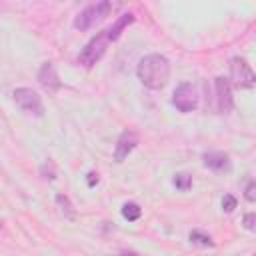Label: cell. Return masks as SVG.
<instances>
[{
	"mask_svg": "<svg viewBox=\"0 0 256 256\" xmlns=\"http://www.w3.org/2000/svg\"><path fill=\"white\" fill-rule=\"evenodd\" d=\"M138 80L150 90H162L170 78V62L162 54H148L136 66Z\"/></svg>",
	"mask_w": 256,
	"mask_h": 256,
	"instance_id": "obj_1",
	"label": "cell"
},
{
	"mask_svg": "<svg viewBox=\"0 0 256 256\" xmlns=\"http://www.w3.org/2000/svg\"><path fill=\"white\" fill-rule=\"evenodd\" d=\"M112 10V4L108 0H102V2H96V4H90L86 6L84 10H80V14L74 18V28L76 30H88L92 28L96 22L104 20Z\"/></svg>",
	"mask_w": 256,
	"mask_h": 256,
	"instance_id": "obj_2",
	"label": "cell"
},
{
	"mask_svg": "<svg viewBox=\"0 0 256 256\" xmlns=\"http://www.w3.org/2000/svg\"><path fill=\"white\" fill-rule=\"evenodd\" d=\"M230 80L236 88L240 90H246V88H252L256 84V76L250 68V64L240 58V56H234L230 60Z\"/></svg>",
	"mask_w": 256,
	"mask_h": 256,
	"instance_id": "obj_3",
	"label": "cell"
},
{
	"mask_svg": "<svg viewBox=\"0 0 256 256\" xmlns=\"http://www.w3.org/2000/svg\"><path fill=\"white\" fill-rule=\"evenodd\" d=\"M106 44H108V38H106V30H104V32L96 34V36L82 48V52H80V56H78L80 64L86 66V68H92V66L104 56Z\"/></svg>",
	"mask_w": 256,
	"mask_h": 256,
	"instance_id": "obj_4",
	"label": "cell"
},
{
	"mask_svg": "<svg viewBox=\"0 0 256 256\" xmlns=\"http://www.w3.org/2000/svg\"><path fill=\"white\" fill-rule=\"evenodd\" d=\"M12 96H14V102H16V106L20 110H24V112H28L32 116H42L44 114L42 100H40L38 92H34L32 88H24V86L22 88H16L12 92Z\"/></svg>",
	"mask_w": 256,
	"mask_h": 256,
	"instance_id": "obj_5",
	"label": "cell"
},
{
	"mask_svg": "<svg viewBox=\"0 0 256 256\" xmlns=\"http://www.w3.org/2000/svg\"><path fill=\"white\" fill-rule=\"evenodd\" d=\"M172 104L180 112H184V114L196 110V106H198V94H196L194 86L188 84V82H182L180 86H176V90L172 94Z\"/></svg>",
	"mask_w": 256,
	"mask_h": 256,
	"instance_id": "obj_6",
	"label": "cell"
},
{
	"mask_svg": "<svg viewBox=\"0 0 256 256\" xmlns=\"http://www.w3.org/2000/svg\"><path fill=\"white\" fill-rule=\"evenodd\" d=\"M214 90H216V110L218 112H230L232 106H234V100H232V88H230V82L222 76L214 78Z\"/></svg>",
	"mask_w": 256,
	"mask_h": 256,
	"instance_id": "obj_7",
	"label": "cell"
},
{
	"mask_svg": "<svg viewBox=\"0 0 256 256\" xmlns=\"http://www.w3.org/2000/svg\"><path fill=\"white\" fill-rule=\"evenodd\" d=\"M138 146V134L132 130H124L114 146V160L116 162H124V158H128V154Z\"/></svg>",
	"mask_w": 256,
	"mask_h": 256,
	"instance_id": "obj_8",
	"label": "cell"
},
{
	"mask_svg": "<svg viewBox=\"0 0 256 256\" xmlns=\"http://www.w3.org/2000/svg\"><path fill=\"white\" fill-rule=\"evenodd\" d=\"M36 78H38L40 86L46 88V90H50V92H54V90L60 88V78H58V72H56V68H54L52 62H44L40 66Z\"/></svg>",
	"mask_w": 256,
	"mask_h": 256,
	"instance_id": "obj_9",
	"label": "cell"
},
{
	"mask_svg": "<svg viewBox=\"0 0 256 256\" xmlns=\"http://www.w3.org/2000/svg\"><path fill=\"white\" fill-rule=\"evenodd\" d=\"M202 162L206 168H210L214 172H228L230 170V156L226 152H218V150L206 152L202 156Z\"/></svg>",
	"mask_w": 256,
	"mask_h": 256,
	"instance_id": "obj_10",
	"label": "cell"
},
{
	"mask_svg": "<svg viewBox=\"0 0 256 256\" xmlns=\"http://www.w3.org/2000/svg\"><path fill=\"white\" fill-rule=\"evenodd\" d=\"M134 22V14L132 12H124V14H120L118 16V20L106 30V38H108V42H114V40H118L120 38V34H122V30L126 28V26H130Z\"/></svg>",
	"mask_w": 256,
	"mask_h": 256,
	"instance_id": "obj_11",
	"label": "cell"
},
{
	"mask_svg": "<svg viewBox=\"0 0 256 256\" xmlns=\"http://www.w3.org/2000/svg\"><path fill=\"white\" fill-rule=\"evenodd\" d=\"M56 206H58L60 214H62L66 220H70V222L76 220V210H74V206H72V202H70V198H68L66 194H58V196H56Z\"/></svg>",
	"mask_w": 256,
	"mask_h": 256,
	"instance_id": "obj_12",
	"label": "cell"
},
{
	"mask_svg": "<svg viewBox=\"0 0 256 256\" xmlns=\"http://www.w3.org/2000/svg\"><path fill=\"white\" fill-rule=\"evenodd\" d=\"M140 214H142V208H140L136 202H126V204L122 206V216H124L128 222H136V220L140 218Z\"/></svg>",
	"mask_w": 256,
	"mask_h": 256,
	"instance_id": "obj_13",
	"label": "cell"
},
{
	"mask_svg": "<svg viewBox=\"0 0 256 256\" xmlns=\"http://www.w3.org/2000/svg\"><path fill=\"white\" fill-rule=\"evenodd\" d=\"M188 238H190L192 244H198V246H202V248H212V246H214V240H212L208 234L200 232V230H192Z\"/></svg>",
	"mask_w": 256,
	"mask_h": 256,
	"instance_id": "obj_14",
	"label": "cell"
},
{
	"mask_svg": "<svg viewBox=\"0 0 256 256\" xmlns=\"http://www.w3.org/2000/svg\"><path fill=\"white\" fill-rule=\"evenodd\" d=\"M174 186H176L178 190L186 192V190L192 186V176H190L188 172H178V174L174 176Z\"/></svg>",
	"mask_w": 256,
	"mask_h": 256,
	"instance_id": "obj_15",
	"label": "cell"
},
{
	"mask_svg": "<svg viewBox=\"0 0 256 256\" xmlns=\"http://www.w3.org/2000/svg\"><path fill=\"white\" fill-rule=\"evenodd\" d=\"M236 204H238V202H236V198H234L232 194H226V196L222 198V210H224V212H228V214H230V212H234Z\"/></svg>",
	"mask_w": 256,
	"mask_h": 256,
	"instance_id": "obj_16",
	"label": "cell"
},
{
	"mask_svg": "<svg viewBox=\"0 0 256 256\" xmlns=\"http://www.w3.org/2000/svg\"><path fill=\"white\" fill-rule=\"evenodd\" d=\"M244 198H246L248 202H254V200H256V182H254V180H250V182L246 184V188H244Z\"/></svg>",
	"mask_w": 256,
	"mask_h": 256,
	"instance_id": "obj_17",
	"label": "cell"
},
{
	"mask_svg": "<svg viewBox=\"0 0 256 256\" xmlns=\"http://www.w3.org/2000/svg\"><path fill=\"white\" fill-rule=\"evenodd\" d=\"M40 172H42V176H44V178H50V180H52V178L56 176V170H54V164H52L50 160H48V162H44V164L40 166Z\"/></svg>",
	"mask_w": 256,
	"mask_h": 256,
	"instance_id": "obj_18",
	"label": "cell"
},
{
	"mask_svg": "<svg viewBox=\"0 0 256 256\" xmlns=\"http://www.w3.org/2000/svg\"><path fill=\"white\" fill-rule=\"evenodd\" d=\"M244 228H246V230H254V228H256V214H254V212H248V214L244 216Z\"/></svg>",
	"mask_w": 256,
	"mask_h": 256,
	"instance_id": "obj_19",
	"label": "cell"
},
{
	"mask_svg": "<svg viewBox=\"0 0 256 256\" xmlns=\"http://www.w3.org/2000/svg\"><path fill=\"white\" fill-rule=\"evenodd\" d=\"M86 182H88L90 188H94V186L98 184V174H96V172H88V174H86Z\"/></svg>",
	"mask_w": 256,
	"mask_h": 256,
	"instance_id": "obj_20",
	"label": "cell"
},
{
	"mask_svg": "<svg viewBox=\"0 0 256 256\" xmlns=\"http://www.w3.org/2000/svg\"><path fill=\"white\" fill-rule=\"evenodd\" d=\"M120 256H136V254H134V252H128V254H126V252H120Z\"/></svg>",
	"mask_w": 256,
	"mask_h": 256,
	"instance_id": "obj_21",
	"label": "cell"
}]
</instances>
